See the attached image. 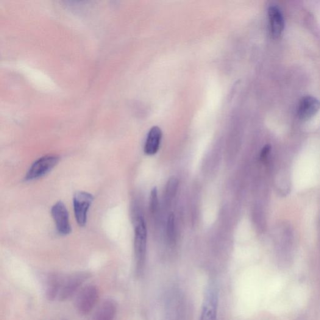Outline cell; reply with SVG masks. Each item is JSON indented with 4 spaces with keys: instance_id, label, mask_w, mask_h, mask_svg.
I'll return each instance as SVG.
<instances>
[{
    "instance_id": "cell-1",
    "label": "cell",
    "mask_w": 320,
    "mask_h": 320,
    "mask_svg": "<svg viewBox=\"0 0 320 320\" xmlns=\"http://www.w3.org/2000/svg\"><path fill=\"white\" fill-rule=\"evenodd\" d=\"M90 277L87 273L51 274L44 280V291L49 300L64 302L76 296Z\"/></svg>"
},
{
    "instance_id": "cell-2",
    "label": "cell",
    "mask_w": 320,
    "mask_h": 320,
    "mask_svg": "<svg viewBox=\"0 0 320 320\" xmlns=\"http://www.w3.org/2000/svg\"><path fill=\"white\" fill-rule=\"evenodd\" d=\"M147 230L143 217L138 215L135 222V255L136 272L141 274L145 263L146 252Z\"/></svg>"
},
{
    "instance_id": "cell-3",
    "label": "cell",
    "mask_w": 320,
    "mask_h": 320,
    "mask_svg": "<svg viewBox=\"0 0 320 320\" xmlns=\"http://www.w3.org/2000/svg\"><path fill=\"white\" fill-rule=\"evenodd\" d=\"M100 298V290L96 285H86L78 292L75 298V307L78 313L86 315L92 311Z\"/></svg>"
},
{
    "instance_id": "cell-4",
    "label": "cell",
    "mask_w": 320,
    "mask_h": 320,
    "mask_svg": "<svg viewBox=\"0 0 320 320\" xmlns=\"http://www.w3.org/2000/svg\"><path fill=\"white\" fill-rule=\"evenodd\" d=\"M59 160V157L56 155H46L39 158L30 167L25 180L32 181L44 177L57 165Z\"/></svg>"
},
{
    "instance_id": "cell-5",
    "label": "cell",
    "mask_w": 320,
    "mask_h": 320,
    "mask_svg": "<svg viewBox=\"0 0 320 320\" xmlns=\"http://www.w3.org/2000/svg\"><path fill=\"white\" fill-rule=\"evenodd\" d=\"M92 194L85 191H78L73 196V208L75 218L80 227H84L87 221L89 208L92 204Z\"/></svg>"
},
{
    "instance_id": "cell-6",
    "label": "cell",
    "mask_w": 320,
    "mask_h": 320,
    "mask_svg": "<svg viewBox=\"0 0 320 320\" xmlns=\"http://www.w3.org/2000/svg\"><path fill=\"white\" fill-rule=\"evenodd\" d=\"M218 307V294L213 286L206 291L200 320H216Z\"/></svg>"
},
{
    "instance_id": "cell-7",
    "label": "cell",
    "mask_w": 320,
    "mask_h": 320,
    "mask_svg": "<svg viewBox=\"0 0 320 320\" xmlns=\"http://www.w3.org/2000/svg\"><path fill=\"white\" fill-rule=\"evenodd\" d=\"M52 216L57 227L58 232L62 235H67L71 232L69 224L68 211L62 202H58L53 206Z\"/></svg>"
},
{
    "instance_id": "cell-8",
    "label": "cell",
    "mask_w": 320,
    "mask_h": 320,
    "mask_svg": "<svg viewBox=\"0 0 320 320\" xmlns=\"http://www.w3.org/2000/svg\"><path fill=\"white\" fill-rule=\"evenodd\" d=\"M320 108V102L315 97L305 96L300 100L298 115L303 120H308L316 115Z\"/></svg>"
},
{
    "instance_id": "cell-9",
    "label": "cell",
    "mask_w": 320,
    "mask_h": 320,
    "mask_svg": "<svg viewBox=\"0 0 320 320\" xmlns=\"http://www.w3.org/2000/svg\"><path fill=\"white\" fill-rule=\"evenodd\" d=\"M268 15L272 35L275 38H279L285 29L283 14L277 7L272 6L268 8Z\"/></svg>"
},
{
    "instance_id": "cell-10",
    "label": "cell",
    "mask_w": 320,
    "mask_h": 320,
    "mask_svg": "<svg viewBox=\"0 0 320 320\" xmlns=\"http://www.w3.org/2000/svg\"><path fill=\"white\" fill-rule=\"evenodd\" d=\"M162 138V132L160 127L155 126L150 130L147 136L144 152L147 155H154L159 150L160 142Z\"/></svg>"
},
{
    "instance_id": "cell-11",
    "label": "cell",
    "mask_w": 320,
    "mask_h": 320,
    "mask_svg": "<svg viewBox=\"0 0 320 320\" xmlns=\"http://www.w3.org/2000/svg\"><path fill=\"white\" fill-rule=\"evenodd\" d=\"M117 305L114 300H106L97 309L93 320H115Z\"/></svg>"
},
{
    "instance_id": "cell-12",
    "label": "cell",
    "mask_w": 320,
    "mask_h": 320,
    "mask_svg": "<svg viewBox=\"0 0 320 320\" xmlns=\"http://www.w3.org/2000/svg\"><path fill=\"white\" fill-rule=\"evenodd\" d=\"M179 180L176 178L171 177L169 179L165 188V199L167 202H169L174 199L179 188Z\"/></svg>"
},
{
    "instance_id": "cell-13",
    "label": "cell",
    "mask_w": 320,
    "mask_h": 320,
    "mask_svg": "<svg viewBox=\"0 0 320 320\" xmlns=\"http://www.w3.org/2000/svg\"><path fill=\"white\" fill-rule=\"evenodd\" d=\"M166 235L170 243H174L176 239V228H175V217L174 213L169 215L166 224Z\"/></svg>"
},
{
    "instance_id": "cell-14",
    "label": "cell",
    "mask_w": 320,
    "mask_h": 320,
    "mask_svg": "<svg viewBox=\"0 0 320 320\" xmlns=\"http://www.w3.org/2000/svg\"><path fill=\"white\" fill-rule=\"evenodd\" d=\"M150 208L152 214H155L158 211V191L156 187L152 189L151 194H150Z\"/></svg>"
},
{
    "instance_id": "cell-15",
    "label": "cell",
    "mask_w": 320,
    "mask_h": 320,
    "mask_svg": "<svg viewBox=\"0 0 320 320\" xmlns=\"http://www.w3.org/2000/svg\"><path fill=\"white\" fill-rule=\"evenodd\" d=\"M269 150H270V146L267 144V145L264 146V148L261 153V159L264 160L267 157V155L269 154Z\"/></svg>"
},
{
    "instance_id": "cell-16",
    "label": "cell",
    "mask_w": 320,
    "mask_h": 320,
    "mask_svg": "<svg viewBox=\"0 0 320 320\" xmlns=\"http://www.w3.org/2000/svg\"><path fill=\"white\" fill-rule=\"evenodd\" d=\"M297 320H306V319L303 316H300Z\"/></svg>"
},
{
    "instance_id": "cell-17",
    "label": "cell",
    "mask_w": 320,
    "mask_h": 320,
    "mask_svg": "<svg viewBox=\"0 0 320 320\" xmlns=\"http://www.w3.org/2000/svg\"><path fill=\"white\" fill-rule=\"evenodd\" d=\"M54 320H67V319L60 318V319H54Z\"/></svg>"
}]
</instances>
